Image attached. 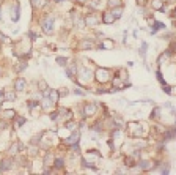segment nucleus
Listing matches in <instances>:
<instances>
[{"instance_id":"1","label":"nucleus","mask_w":176,"mask_h":175,"mask_svg":"<svg viewBox=\"0 0 176 175\" xmlns=\"http://www.w3.org/2000/svg\"><path fill=\"white\" fill-rule=\"evenodd\" d=\"M95 77H96L98 82L105 84L108 79H110V71H108L107 68H98V69H96V73H95Z\"/></svg>"},{"instance_id":"2","label":"nucleus","mask_w":176,"mask_h":175,"mask_svg":"<svg viewBox=\"0 0 176 175\" xmlns=\"http://www.w3.org/2000/svg\"><path fill=\"white\" fill-rule=\"evenodd\" d=\"M41 27H43V32L44 33H51L52 30H54V19L52 17H46L43 22H41Z\"/></svg>"},{"instance_id":"3","label":"nucleus","mask_w":176,"mask_h":175,"mask_svg":"<svg viewBox=\"0 0 176 175\" xmlns=\"http://www.w3.org/2000/svg\"><path fill=\"white\" fill-rule=\"evenodd\" d=\"M79 139H80V133H79V131H76V133H72L68 139H64L63 142L66 145H74V144H79Z\"/></svg>"},{"instance_id":"4","label":"nucleus","mask_w":176,"mask_h":175,"mask_svg":"<svg viewBox=\"0 0 176 175\" xmlns=\"http://www.w3.org/2000/svg\"><path fill=\"white\" fill-rule=\"evenodd\" d=\"M90 79H91V73H90V69L82 68L80 73H79V81H80V82H88Z\"/></svg>"},{"instance_id":"5","label":"nucleus","mask_w":176,"mask_h":175,"mask_svg":"<svg viewBox=\"0 0 176 175\" xmlns=\"http://www.w3.org/2000/svg\"><path fill=\"white\" fill-rule=\"evenodd\" d=\"M85 24L90 25V27H95V25L99 24V17L96 14H88L87 19H85Z\"/></svg>"},{"instance_id":"6","label":"nucleus","mask_w":176,"mask_h":175,"mask_svg":"<svg viewBox=\"0 0 176 175\" xmlns=\"http://www.w3.org/2000/svg\"><path fill=\"white\" fill-rule=\"evenodd\" d=\"M83 114L85 115H93V114H96V104L95 103H87L83 107Z\"/></svg>"},{"instance_id":"7","label":"nucleus","mask_w":176,"mask_h":175,"mask_svg":"<svg viewBox=\"0 0 176 175\" xmlns=\"http://www.w3.org/2000/svg\"><path fill=\"white\" fill-rule=\"evenodd\" d=\"M102 22H104V24H107V25L115 22V16L112 14V11H107V13L102 14Z\"/></svg>"},{"instance_id":"8","label":"nucleus","mask_w":176,"mask_h":175,"mask_svg":"<svg viewBox=\"0 0 176 175\" xmlns=\"http://www.w3.org/2000/svg\"><path fill=\"white\" fill-rule=\"evenodd\" d=\"M25 87H27L25 79H22V77L16 79V82H14V90H17V92H22V90H25Z\"/></svg>"},{"instance_id":"9","label":"nucleus","mask_w":176,"mask_h":175,"mask_svg":"<svg viewBox=\"0 0 176 175\" xmlns=\"http://www.w3.org/2000/svg\"><path fill=\"white\" fill-rule=\"evenodd\" d=\"M129 131H131L132 136H139L140 134V125L135 123V122H131V123H129Z\"/></svg>"},{"instance_id":"10","label":"nucleus","mask_w":176,"mask_h":175,"mask_svg":"<svg viewBox=\"0 0 176 175\" xmlns=\"http://www.w3.org/2000/svg\"><path fill=\"white\" fill-rule=\"evenodd\" d=\"M76 71H77V66H76V63L66 65V74H68L69 77H74V76H76Z\"/></svg>"},{"instance_id":"11","label":"nucleus","mask_w":176,"mask_h":175,"mask_svg":"<svg viewBox=\"0 0 176 175\" xmlns=\"http://www.w3.org/2000/svg\"><path fill=\"white\" fill-rule=\"evenodd\" d=\"M80 51H87V49H91L93 48V41H90V40H82L80 41Z\"/></svg>"},{"instance_id":"12","label":"nucleus","mask_w":176,"mask_h":175,"mask_svg":"<svg viewBox=\"0 0 176 175\" xmlns=\"http://www.w3.org/2000/svg\"><path fill=\"white\" fill-rule=\"evenodd\" d=\"M151 7L154 8V10L164 11V0H151Z\"/></svg>"},{"instance_id":"13","label":"nucleus","mask_w":176,"mask_h":175,"mask_svg":"<svg viewBox=\"0 0 176 175\" xmlns=\"http://www.w3.org/2000/svg\"><path fill=\"white\" fill-rule=\"evenodd\" d=\"M58 114H60V117L63 118V120H69V118L72 117V114H71V110H69V109H60V112H58Z\"/></svg>"},{"instance_id":"14","label":"nucleus","mask_w":176,"mask_h":175,"mask_svg":"<svg viewBox=\"0 0 176 175\" xmlns=\"http://www.w3.org/2000/svg\"><path fill=\"white\" fill-rule=\"evenodd\" d=\"M139 167L143 169V170H149V169H152V162L151 161H140Z\"/></svg>"},{"instance_id":"15","label":"nucleus","mask_w":176,"mask_h":175,"mask_svg":"<svg viewBox=\"0 0 176 175\" xmlns=\"http://www.w3.org/2000/svg\"><path fill=\"white\" fill-rule=\"evenodd\" d=\"M3 100L5 101H14V100H16V93L11 92V90H10V92H5L3 93Z\"/></svg>"},{"instance_id":"16","label":"nucleus","mask_w":176,"mask_h":175,"mask_svg":"<svg viewBox=\"0 0 176 175\" xmlns=\"http://www.w3.org/2000/svg\"><path fill=\"white\" fill-rule=\"evenodd\" d=\"M52 104H55V103L51 100V98H49V96H46V98L43 100V107H44V109H51Z\"/></svg>"},{"instance_id":"17","label":"nucleus","mask_w":176,"mask_h":175,"mask_svg":"<svg viewBox=\"0 0 176 175\" xmlns=\"http://www.w3.org/2000/svg\"><path fill=\"white\" fill-rule=\"evenodd\" d=\"M112 14L115 16V19H120V17L123 16V8L121 7H115V8H113V11H112Z\"/></svg>"},{"instance_id":"18","label":"nucleus","mask_w":176,"mask_h":175,"mask_svg":"<svg viewBox=\"0 0 176 175\" xmlns=\"http://www.w3.org/2000/svg\"><path fill=\"white\" fill-rule=\"evenodd\" d=\"M10 167H11V161H10V159H5V161H2V166H0V170H2V172H5V170H8Z\"/></svg>"},{"instance_id":"19","label":"nucleus","mask_w":176,"mask_h":175,"mask_svg":"<svg viewBox=\"0 0 176 175\" xmlns=\"http://www.w3.org/2000/svg\"><path fill=\"white\" fill-rule=\"evenodd\" d=\"M52 162H54V158H52L51 153H47V155H46V158H44V166L49 167V166H52Z\"/></svg>"},{"instance_id":"20","label":"nucleus","mask_w":176,"mask_h":175,"mask_svg":"<svg viewBox=\"0 0 176 175\" xmlns=\"http://www.w3.org/2000/svg\"><path fill=\"white\" fill-rule=\"evenodd\" d=\"M112 48H113V41H110V40H105L101 44V49H112Z\"/></svg>"},{"instance_id":"21","label":"nucleus","mask_w":176,"mask_h":175,"mask_svg":"<svg viewBox=\"0 0 176 175\" xmlns=\"http://www.w3.org/2000/svg\"><path fill=\"white\" fill-rule=\"evenodd\" d=\"M2 115L5 117V118H11V117H16V112H14V110H5V112H2Z\"/></svg>"},{"instance_id":"22","label":"nucleus","mask_w":176,"mask_h":175,"mask_svg":"<svg viewBox=\"0 0 176 175\" xmlns=\"http://www.w3.org/2000/svg\"><path fill=\"white\" fill-rule=\"evenodd\" d=\"M170 54H171V52H170V51H167V52H165V54H162V55H160V57H159V63H160V65H162V63H164V62H165L167 58H168V57H170Z\"/></svg>"},{"instance_id":"23","label":"nucleus","mask_w":176,"mask_h":175,"mask_svg":"<svg viewBox=\"0 0 176 175\" xmlns=\"http://www.w3.org/2000/svg\"><path fill=\"white\" fill-rule=\"evenodd\" d=\"M24 123H25V118H24V117H16V128L22 126Z\"/></svg>"},{"instance_id":"24","label":"nucleus","mask_w":176,"mask_h":175,"mask_svg":"<svg viewBox=\"0 0 176 175\" xmlns=\"http://www.w3.org/2000/svg\"><path fill=\"white\" fill-rule=\"evenodd\" d=\"M120 5H121V2H120V0H108V7H110V8L120 7Z\"/></svg>"},{"instance_id":"25","label":"nucleus","mask_w":176,"mask_h":175,"mask_svg":"<svg viewBox=\"0 0 176 175\" xmlns=\"http://www.w3.org/2000/svg\"><path fill=\"white\" fill-rule=\"evenodd\" d=\"M66 62H68V60H66L64 57H57V63H58L60 66H66V65H68Z\"/></svg>"},{"instance_id":"26","label":"nucleus","mask_w":176,"mask_h":175,"mask_svg":"<svg viewBox=\"0 0 176 175\" xmlns=\"http://www.w3.org/2000/svg\"><path fill=\"white\" fill-rule=\"evenodd\" d=\"M124 164L127 166V167H132V166H134V158H132V156H127V158L124 159Z\"/></svg>"},{"instance_id":"27","label":"nucleus","mask_w":176,"mask_h":175,"mask_svg":"<svg viewBox=\"0 0 176 175\" xmlns=\"http://www.w3.org/2000/svg\"><path fill=\"white\" fill-rule=\"evenodd\" d=\"M38 85H39L41 92H46V90H47V84L44 82V81H39V82H38Z\"/></svg>"},{"instance_id":"28","label":"nucleus","mask_w":176,"mask_h":175,"mask_svg":"<svg viewBox=\"0 0 176 175\" xmlns=\"http://www.w3.org/2000/svg\"><path fill=\"white\" fill-rule=\"evenodd\" d=\"M17 148H20L19 144H13V145H11V148H10V153L11 155H16L17 153Z\"/></svg>"},{"instance_id":"29","label":"nucleus","mask_w":176,"mask_h":175,"mask_svg":"<svg viewBox=\"0 0 176 175\" xmlns=\"http://www.w3.org/2000/svg\"><path fill=\"white\" fill-rule=\"evenodd\" d=\"M159 112H160V107H156L151 114V118H157V117H159Z\"/></svg>"},{"instance_id":"30","label":"nucleus","mask_w":176,"mask_h":175,"mask_svg":"<svg viewBox=\"0 0 176 175\" xmlns=\"http://www.w3.org/2000/svg\"><path fill=\"white\" fill-rule=\"evenodd\" d=\"M32 5H33L35 8H39L41 5H43V0H32Z\"/></svg>"},{"instance_id":"31","label":"nucleus","mask_w":176,"mask_h":175,"mask_svg":"<svg viewBox=\"0 0 176 175\" xmlns=\"http://www.w3.org/2000/svg\"><path fill=\"white\" fill-rule=\"evenodd\" d=\"M162 90H164L165 93H171V87L167 85V84H162Z\"/></svg>"},{"instance_id":"32","label":"nucleus","mask_w":176,"mask_h":175,"mask_svg":"<svg viewBox=\"0 0 176 175\" xmlns=\"http://www.w3.org/2000/svg\"><path fill=\"white\" fill-rule=\"evenodd\" d=\"M93 131H96V133H99V131H102V123H96L95 126H93Z\"/></svg>"},{"instance_id":"33","label":"nucleus","mask_w":176,"mask_h":175,"mask_svg":"<svg viewBox=\"0 0 176 175\" xmlns=\"http://www.w3.org/2000/svg\"><path fill=\"white\" fill-rule=\"evenodd\" d=\"M63 164H64V162H63V159H60V158H58L57 161H55V167H58V169H61V167H63Z\"/></svg>"},{"instance_id":"34","label":"nucleus","mask_w":176,"mask_h":175,"mask_svg":"<svg viewBox=\"0 0 176 175\" xmlns=\"http://www.w3.org/2000/svg\"><path fill=\"white\" fill-rule=\"evenodd\" d=\"M36 106H38V101H28V107L30 109H35Z\"/></svg>"},{"instance_id":"35","label":"nucleus","mask_w":176,"mask_h":175,"mask_svg":"<svg viewBox=\"0 0 176 175\" xmlns=\"http://www.w3.org/2000/svg\"><path fill=\"white\" fill-rule=\"evenodd\" d=\"M159 170L162 172V174H168V172H170V169H168V166H162V167H160Z\"/></svg>"},{"instance_id":"36","label":"nucleus","mask_w":176,"mask_h":175,"mask_svg":"<svg viewBox=\"0 0 176 175\" xmlns=\"http://www.w3.org/2000/svg\"><path fill=\"white\" fill-rule=\"evenodd\" d=\"M0 41H2V43H10V40H8L3 33H0Z\"/></svg>"},{"instance_id":"37","label":"nucleus","mask_w":176,"mask_h":175,"mask_svg":"<svg viewBox=\"0 0 176 175\" xmlns=\"http://www.w3.org/2000/svg\"><path fill=\"white\" fill-rule=\"evenodd\" d=\"M24 68H27V63H20V65L19 66H17V71H22V69H24Z\"/></svg>"},{"instance_id":"38","label":"nucleus","mask_w":176,"mask_h":175,"mask_svg":"<svg viewBox=\"0 0 176 175\" xmlns=\"http://www.w3.org/2000/svg\"><path fill=\"white\" fill-rule=\"evenodd\" d=\"M51 118H52V120H57V118H58V112H51Z\"/></svg>"},{"instance_id":"39","label":"nucleus","mask_w":176,"mask_h":175,"mask_svg":"<svg viewBox=\"0 0 176 175\" xmlns=\"http://www.w3.org/2000/svg\"><path fill=\"white\" fill-rule=\"evenodd\" d=\"M66 128H68V129H74V128H76V125L69 122V123H68V126H66Z\"/></svg>"},{"instance_id":"40","label":"nucleus","mask_w":176,"mask_h":175,"mask_svg":"<svg viewBox=\"0 0 176 175\" xmlns=\"http://www.w3.org/2000/svg\"><path fill=\"white\" fill-rule=\"evenodd\" d=\"M145 3H146V0H137V5H140V7H143Z\"/></svg>"},{"instance_id":"41","label":"nucleus","mask_w":176,"mask_h":175,"mask_svg":"<svg viewBox=\"0 0 176 175\" xmlns=\"http://www.w3.org/2000/svg\"><path fill=\"white\" fill-rule=\"evenodd\" d=\"M74 93H77V95H83V92H82V90H79V88H74Z\"/></svg>"},{"instance_id":"42","label":"nucleus","mask_w":176,"mask_h":175,"mask_svg":"<svg viewBox=\"0 0 176 175\" xmlns=\"http://www.w3.org/2000/svg\"><path fill=\"white\" fill-rule=\"evenodd\" d=\"M60 95L64 96V95H68V90H60Z\"/></svg>"},{"instance_id":"43","label":"nucleus","mask_w":176,"mask_h":175,"mask_svg":"<svg viewBox=\"0 0 176 175\" xmlns=\"http://www.w3.org/2000/svg\"><path fill=\"white\" fill-rule=\"evenodd\" d=\"M2 98H3V93H2V92H0V100H2Z\"/></svg>"},{"instance_id":"44","label":"nucleus","mask_w":176,"mask_h":175,"mask_svg":"<svg viewBox=\"0 0 176 175\" xmlns=\"http://www.w3.org/2000/svg\"><path fill=\"white\" fill-rule=\"evenodd\" d=\"M173 13H175V14H173V16H175V17H176V8H175V11H173Z\"/></svg>"},{"instance_id":"45","label":"nucleus","mask_w":176,"mask_h":175,"mask_svg":"<svg viewBox=\"0 0 176 175\" xmlns=\"http://www.w3.org/2000/svg\"><path fill=\"white\" fill-rule=\"evenodd\" d=\"M79 2H85V0H79Z\"/></svg>"},{"instance_id":"46","label":"nucleus","mask_w":176,"mask_h":175,"mask_svg":"<svg viewBox=\"0 0 176 175\" xmlns=\"http://www.w3.org/2000/svg\"><path fill=\"white\" fill-rule=\"evenodd\" d=\"M0 74H2V71H0Z\"/></svg>"}]
</instances>
